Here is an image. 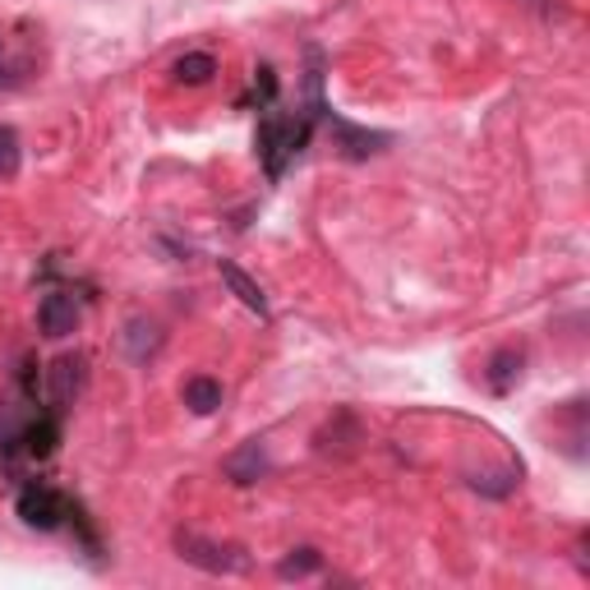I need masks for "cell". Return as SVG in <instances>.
Segmentation results:
<instances>
[{"instance_id": "1", "label": "cell", "mask_w": 590, "mask_h": 590, "mask_svg": "<svg viewBox=\"0 0 590 590\" xmlns=\"http://www.w3.org/2000/svg\"><path fill=\"white\" fill-rule=\"evenodd\" d=\"M310 134H314V115L310 111H296V115L268 111L264 121H258L254 144H258V162H264L268 180L287 176V167L304 153V144H310Z\"/></svg>"}, {"instance_id": "2", "label": "cell", "mask_w": 590, "mask_h": 590, "mask_svg": "<svg viewBox=\"0 0 590 590\" xmlns=\"http://www.w3.org/2000/svg\"><path fill=\"white\" fill-rule=\"evenodd\" d=\"M69 508H75V499H69L65 489L56 485H46V480H29L19 489V499H14V512H19V522L23 526H33V531H65L69 522Z\"/></svg>"}, {"instance_id": "3", "label": "cell", "mask_w": 590, "mask_h": 590, "mask_svg": "<svg viewBox=\"0 0 590 590\" xmlns=\"http://www.w3.org/2000/svg\"><path fill=\"white\" fill-rule=\"evenodd\" d=\"M176 554L190 563L199 572L212 577H235V572H249V554L241 545H218V539H203L194 531H176Z\"/></svg>"}, {"instance_id": "4", "label": "cell", "mask_w": 590, "mask_h": 590, "mask_svg": "<svg viewBox=\"0 0 590 590\" xmlns=\"http://www.w3.org/2000/svg\"><path fill=\"white\" fill-rule=\"evenodd\" d=\"M33 79H37L33 37H14L10 29H0V92H19Z\"/></svg>"}, {"instance_id": "5", "label": "cell", "mask_w": 590, "mask_h": 590, "mask_svg": "<svg viewBox=\"0 0 590 590\" xmlns=\"http://www.w3.org/2000/svg\"><path fill=\"white\" fill-rule=\"evenodd\" d=\"M323 125L333 130V138H337V153H342L346 162H365V157L383 153V148L392 144V134H383V130H360V125L342 121V115H333V111L323 115Z\"/></svg>"}, {"instance_id": "6", "label": "cell", "mask_w": 590, "mask_h": 590, "mask_svg": "<svg viewBox=\"0 0 590 590\" xmlns=\"http://www.w3.org/2000/svg\"><path fill=\"white\" fill-rule=\"evenodd\" d=\"M84 388V360L79 356H60L52 369H46V401H52V411L65 415L75 407V397Z\"/></svg>"}, {"instance_id": "7", "label": "cell", "mask_w": 590, "mask_h": 590, "mask_svg": "<svg viewBox=\"0 0 590 590\" xmlns=\"http://www.w3.org/2000/svg\"><path fill=\"white\" fill-rule=\"evenodd\" d=\"M37 327H42V337H56V342L69 337L79 327V304L65 291H46L37 304Z\"/></svg>"}, {"instance_id": "8", "label": "cell", "mask_w": 590, "mask_h": 590, "mask_svg": "<svg viewBox=\"0 0 590 590\" xmlns=\"http://www.w3.org/2000/svg\"><path fill=\"white\" fill-rule=\"evenodd\" d=\"M218 272H222V281L231 287V296L245 304L249 314H258V319H272V310H268V296H264V287H258V281L241 268V264H231V258H222L218 264Z\"/></svg>"}, {"instance_id": "9", "label": "cell", "mask_w": 590, "mask_h": 590, "mask_svg": "<svg viewBox=\"0 0 590 590\" xmlns=\"http://www.w3.org/2000/svg\"><path fill=\"white\" fill-rule=\"evenodd\" d=\"M222 470H226L231 485H254V480H264V476H268V453H264V443L249 438L245 447H235V453L222 461Z\"/></svg>"}, {"instance_id": "10", "label": "cell", "mask_w": 590, "mask_h": 590, "mask_svg": "<svg viewBox=\"0 0 590 590\" xmlns=\"http://www.w3.org/2000/svg\"><path fill=\"white\" fill-rule=\"evenodd\" d=\"M522 350L516 346H499L489 356V365H485V383H489V392H499V397H508L516 383H522Z\"/></svg>"}, {"instance_id": "11", "label": "cell", "mask_w": 590, "mask_h": 590, "mask_svg": "<svg viewBox=\"0 0 590 590\" xmlns=\"http://www.w3.org/2000/svg\"><path fill=\"white\" fill-rule=\"evenodd\" d=\"M125 350H130L134 365H148L157 350H162V327L148 323V319H130L125 323Z\"/></svg>"}, {"instance_id": "12", "label": "cell", "mask_w": 590, "mask_h": 590, "mask_svg": "<svg viewBox=\"0 0 590 590\" xmlns=\"http://www.w3.org/2000/svg\"><path fill=\"white\" fill-rule=\"evenodd\" d=\"M180 397H185V407H190L194 415H212V411H222V383L212 379V374H194V379H185Z\"/></svg>"}, {"instance_id": "13", "label": "cell", "mask_w": 590, "mask_h": 590, "mask_svg": "<svg viewBox=\"0 0 590 590\" xmlns=\"http://www.w3.org/2000/svg\"><path fill=\"white\" fill-rule=\"evenodd\" d=\"M212 75H218V56L212 52H185L171 65V79L185 88H203V84H212Z\"/></svg>"}, {"instance_id": "14", "label": "cell", "mask_w": 590, "mask_h": 590, "mask_svg": "<svg viewBox=\"0 0 590 590\" xmlns=\"http://www.w3.org/2000/svg\"><path fill=\"white\" fill-rule=\"evenodd\" d=\"M314 572H323V554L314 545H300V549H291L287 558L277 563V577L281 581H304V577H314Z\"/></svg>"}, {"instance_id": "15", "label": "cell", "mask_w": 590, "mask_h": 590, "mask_svg": "<svg viewBox=\"0 0 590 590\" xmlns=\"http://www.w3.org/2000/svg\"><path fill=\"white\" fill-rule=\"evenodd\" d=\"M522 485V466H508V470H489V476H476L470 489L485 493V499H508V493Z\"/></svg>"}, {"instance_id": "16", "label": "cell", "mask_w": 590, "mask_h": 590, "mask_svg": "<svg viewBox=\"0 0 590 590\" xmlns=\"http://www.w3.org/2000/svg\"><path fill=\"white\" fill-rule=\"evenodd\" d=\"M23 171V144L14 125H0V180H14Z\"/></svg>"}, {"instance_id": "17", "label": "cell", "mask_w": 590, "mask_h": 590, "mask_svg": "<svg viewBox=\"0 0 590 590\" xmlns=\"http://www.w3.org/2000/svg\"><path fill=\"white\" fill-rule=\"evenodd\" d=\"M254 98H258V107H272L277 102V75H272V65H258L254 69Z\"/></svg>"}, {"instance_id": "18", "label": "cell", "mask_w": 590, "mask_h": 590, "mask_svg": "<svg viewBox=\"0 0 590 590\" xmlns=\"http://www.w3.org/2000/svg\"><path fill=\"white\" fill-rule=\"evenodd\" d=\"M526 5H531V10H539V14H558V10H563L558 0H526Z\"/></svg>"}]
</instances>
